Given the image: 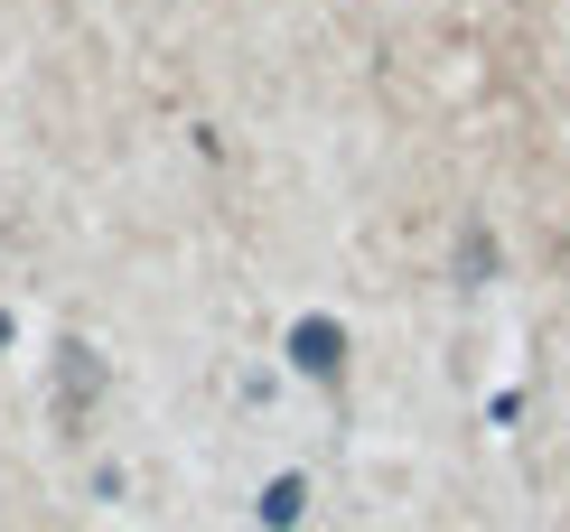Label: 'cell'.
Instances as JSON below:
<instances>
[{
    "label": "cell",
    "mask_w": 570,
    "mask_h": 532,
    "mask_svg": "<svg viewBox=\"0 0 570 532\" xmlns=\"http://www.w3.org/2000/svg\"><path fill=\"white\" fill-rule=\"evenodd\" d=\"M291 365H299L308 383H337V374H346V336H337V318H299V327H291Z\"/></svg>",
    "instance_id": "cell-1"
},
{
    "label": "cell",
    "mask_w": 570,
    "mask_h": 532,
    "mask_svg": "<svg viewBox=\"0 0 570 532\" xmlns=\"http://www.w3.org/2000/svg\"><path fill=\"white\" fill-rule=\"evenodd\" d=\"M66 355V411H85L94 393H104V355H94V346H57Z\"/></svg>",
    "instance_id": "cell-2"
},
{
    "label": "cell",
    "mask_w": 570,
    "mask_h": 532,
    "mask_svg": "<svg viewBox=\"0 0 570 532\" xmlns=\"http://www.w3.org/2000/svg\"><path fill=\"white\" fill-rule=\"evenodd\" d=\"M299 504H308V495H299V476H281V486H263V523H272V532H291V523H299Z\"/></svg>",
    "instance_id": "cell-3"
}]
</instances>
